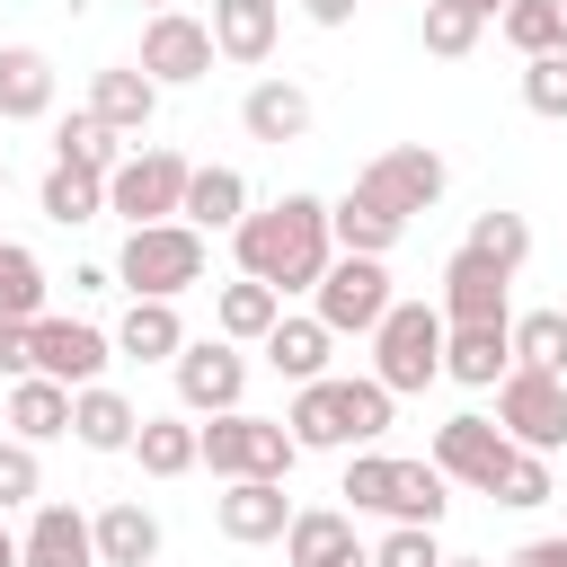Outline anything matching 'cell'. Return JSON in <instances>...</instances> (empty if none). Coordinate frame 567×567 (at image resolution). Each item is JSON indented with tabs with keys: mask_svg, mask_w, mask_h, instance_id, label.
Here are the masks:
<instances>
[{
	"mask_svg": "<svg viewBox=\"0 0 567 567\" xmlns=\"http://www.w3.org/2000/svg\"><path fill=\"white\" fill-rule=\"evenodd\" d=\"M53 159L80 168V177H115V133L80 106V115H62V133H53Z\"/></svg>",
	"mask_w": 567,
	"mask_h": 567,
	"instance_id": "33",
	"label": "cell"
},
{
	"mask_svg": "<svg viewBox=\"0 0 567 567\" xmlns=\"http://www.w3.org/2000/svg\"><path fill=\"white\" fill-rule=\"evenodd\" d=\"M151 89H186V80H204L213 71V27L204 18H186V9H159L151 27H142V62H133Z\"/></svg>",
	"mask_w": 567,
	"mask_h": 567,
	"instance_id": "11",
	"label": "cell"
},
{
	"mask_svg": "<svg viewBox=\"0 0 567 567\" xmlns=\"http://www.w3.org/2000/svg\"><path fill=\"white\" fill-rule=\"evenodd\" d=\"M106 354H115V337H97L89 319H35V372H44V381L89 390V381L106 372Z\"/></svg>",
	"mask_w": 567,
	"mask_h": 567,
	"instance_id": "15",
	"label": "cell"
},
{
	"mask_svg": "<svg viewBox=\"0 0 567 567\" xmlns=\"http://www.w3.org/2000/svg\"><path fill=\"white\" fill-rule=\"evenodd\" d=\"M372 567H443V549H434V532H416V523H399L381 549H372Z\"/></svg>",
	"mask_w": 567,
	"mask_h": 567,
	"instance_id": "43",
	"label": "cell"
},
{
	"mask_svg": "<svg viewBox=\"0 0 567 567\" xmlns=\"http://www.w3.org/2000/svg\"><path fill=\"white\" fill-rule=\"evenodd\" d=\"M496 434L549 461V452L567 443V381H558V372H523V363H514V372L496 381Z\"/></svg>",
	"mask_w": 567,
	"mask_h": 567,
	"instance_id": "7",
	"label": "cell"
},
{
	"mask_svg": "<svg viewBox=\"0 0 567 567\" xmlns=\"http://www.w3.org/2000/svg\"><path fill=\"white\" fill-rule=\"evenodd\" d=\"M284 434H292L301 452L372 443V434H390V390H381V381H301V390H292Z\"/></svg>",
	"mask_w": 567,
	"mask_h": 567,
	"instance_id": "2",
	"label": "cell"
},
{
	"mask_svg": "<svg viewBox=\"0 0 567 567\" xmlns=\"http://www.w3.org/2000/svg\"><path fill=\"white\" fill-rule=\"evenodd\" d=\"M487 496H496V505H549V496H558V487H549V461H540V452H523V443H514V461H505V478H496V487H487Z\"/></svg>",
	"mask_w": 567,
	"mask_h": 567,
	"instance_id": "41",
	"label": "cell"
},
{
	"mask_svg": "<svg viewBox=\"0 0 567 567\" xmlns=\"http://www.w3.org/2000/svg\"><path fill=\"white\" fill-rule=\"evenodd\" d=\"M213 523H221V540L257 549V540H284L292 532V496H284V478H230L221 505H213Z\"/></svg>",
	"mask_w": 567,
	"mask_h": 567,
	"instance_id": "16",
	"label": "cell"
},
{
	"mask_svg": "<svg viewBox=\"0 0 567 567\" xmlns=\"http://www.w3.org/2000/svg\"><path fill=\"white\" fill-rule=\"evenodd\" d=\"M0 319H44V266L18 239H0Z\"/></svg>",
	"mask_w": 567,
	"mask_h": 567,
	"instance_id": "36",
	"label": "cell"
},
{
	"mask_svg": "<svg viewBox=\"0 0 567 567\" xmlns=\"http://www.w3.org/2000/svg\"><path fill=\"white\" fill-rule=\"evenodd\" d=\"M44 470H35V443H0V514L9 505H35Z\"/></svg>",
	"mask_w": 567,
	"mask_h": 567,
	"instance_id": "42",
	"label": "cell"
},
{
	"mask_svg": "<svg viewBox=\"0 0 567 567\" xmlns=\"http://www.w3.org/2000/svg\"><path fill=\"white\" fill-rule=\"evenodd\" d=\"M505 44L532 62V53H567L558 44V0H505Z\"/></svg>",
	"mask_w": 567,
	"mask_h": 567,
	"instance_id": "38",
	"label": "cell"
},
{
	"mask_svg": "<svg viewBox=\"0 0 567 567\" xmlns=\"http://www.w3.org/2000/svg\"><path fill=\"white\" fill-rule=\"evenodd\" d=\"M9 425H18V443H53V434H71V390L44 381V372H27V381L9 390Z\"/></svg>",
	"mask_w": 567,
	"mask_h": 567,
	"instance_id": "27",
	"label": "cell"
},
{
	"mask_svg": "<svg viewBox=\"0 0 567 567\" xmlns=\"http://www.w3.org/2000/svg\"><path fill=\"white\" fill-rule=\"evenodd\" d=\"M301 9H310L319 27H346V18H354V0H301Z\"/></svg>",
	"mask_w": 567,
	"mask_h": 567,
	"instance_id": "46",
	"label": "cell"
},
{
	"mask_svg": "<svg viewBox=\"0 0 567 567\" xmlns=\"http://www.w3.org/2000/svg\"><path fill=\"white\" fill-rule=\"evenodd\" d=\"M505 337H514V363L523 372H558L567 381V310H523Z\"/></svg>",
	"mask_w": 567,
	"mask_h": 567,
	"instance_id": "32",
	"label": "cell"
},
{
	"mask_svg": "<svg viewBox=\"0 0 567 567\" xmlns=\"http://www.w3.org/2000/svg\"><path fill=\"white\" fill-rule=\"evenodd\" d=\"M0 567H18V540H9V514H0Z\"/></svg>",
	"mask_w": 567,
	"mask_h": 567,
	"instance_id": "47",
	"label": "cell"
},
{
	"mask_svg": "<svg viewBox=\"0 0 567 567\" xmlns=\"http://www.w3.org/2000/svg\"><path fill=\"white\" fill-rule=\"evenodd\" d=\"M478 9H461V0H425V53H443V62H461L470 44H478Z\"/></svg>",
	"mask_w": 567,
	"mask_h": 567,
	"instance_id": "39",
	"label": "cell"
},
{
	"mask_svg": "<svg viewBox=\"0 0 567 567\" xmlns=\"http://www.w3.org/2000/svg\"><path fill=\"white\" fill-rule=\"evenodd\" d=\"M159 9H177V0H151V18H159Z\"/></svg>",
	"mask_w": 567,
	"mask_h": 567,
	"instance_id": "51",
	"label": "cell"
},
{
	"mask_svg": "<svg viewBox=\"0 0 567 567\" xmlns=\"http://www.w3.org/2000/svg\"><path fill=\"white\" fill-rule=\"evenodd\" d=\"M505 461H514V443L496 434V416H443V425H434V470H443V478H461V487L487 496V487L505 478Z\"/></svg>",
	"mask_w": 567,
	"mask_h": 567,
	"instance_id": "12",
	"label": "cell"
},
{
	"mask_svg": "<svg viewBox=\"0 0 567 567\" xmlns=\"http://www.w3.org/2000/svg\"><path fill=\"white\" fill-rule=\"evenodd\" d=\"M89 540H97V567H151V558H159L151 505H106V514L89 523Z\"/></svg>",
	"mask_w": 567,
	"mask_h": 567,
	"instance_id": "24",
	"label": "cell"
},
{
	"mask_svg": "<svg viewBox=\"0 0 567 567\" xmlns=\"http://www.w3.org/2000/svg\"><path fill=\"white\" fill-rule=\"evenodd\" d=\"M53 106V62L35 44H0V124H35Z\"/></svg>",
	"mask_w": 567,
	"mask_h": 567,
	"instance_id": "23",
	"label": "cell"
},
{
	"mask_svg": "<svg viewBox=\"0 0 567 567\" xmlns=\"http://www.w3.org/2000/svg\"><path fill=\"white\" fill-rule=\"evenodd\" d=\"M443 177H452V168H443L425 142H399V151H381V159L354 177V195H363V204H381L390 221H408V213H425V204L443 195Z\"/></svg>",
	"mask_w": 567,
	"mask_h": 567,
	"instance_id": "10",
	"label": "cell"
},
{
	"mask_svg": "<svg viewBox=\"0 0 567 567\" xmlns=\"http://www.w3.org/2000/svg\"><path fill=\"white\" fill-rule=\"evenodd\" d=\"M558 44H567V0H558Z\"/></svg>",
	"mask_w": 567,
	"mask_h": 567,
	"instance_id": "49",
	"label": "cell"
},
{
	"mask_svg": "<svg viewBox=\"0 0 567 567\" xmlns=\"http://www.w3.org/2000/svg\"><path fill=\"white\" fill-rule=\"evenodd\" d=\"M443 372V310L425 301H390L381 328H372V381L399 399V390H425Z\"/></svg>",
	"mask_w": 567,
	"mask_h": 567,
	"instance_id": "4",
	"label": "cell"
},
{
	"mask_svg": "<svg viewBox=\"0 0 567 567\" xmlns=\"http://www.w3.org/2000/svg\"><path fill=\"white\" fill-rule=\"evenodd\" d=\"M133 452H142L151 478H186V470H195V425H186V416H142Z\"/></svg>",
	"mask_w": 567,
	"mask_h": 567,
	"instance_id": "34",
	"label": "cell"
},
{
	"mask_svg": "<svg viewBox=\"0 0 567 567\" xmlns=\"http://www.w3.org/2000/svg\"><path fill=\"white\" fill-rule=\"evenodd\" d=\"M0 186H9V168H0Z\"/></svg>",
	"mask_w": 567,
	"mask_h": 567,
	"instance_id": "52",
	"label": "cell"
},
{
	"mask_svg": "<svg viewBox=\"0 0 567 567\" xmlns=\"http://www.w3.org/2000/svg\"><path fill=\"white\" fill-rule=\"evenodd\" d=\"M213 53L266 62L275 53V0H213Z\"/></svg>",
	"mask_w": 567,
	"mask_h": 567,
	"instance_id": "25",
	"label": "cell"
},
{
	"mask_svg": "<svg viewBox=\"0 0 567 567\" xmlns=\"http://www.w3.org/2000/svg\"><path fill=\"white\" fill-rule=\"evenodd\" d=\"M505 284H514L505 266L452 248V266H443V328H505Z\"/></svg>",
	"mask_w": 567,
	"mask_h": 567,
	"instance_id": "14",
	"label": "cell"
},
{
	"mask_svg": "<svg viewBox=\"0 0 567 567\" xmlns=\"http://www.w3.org/2000/svg\"><path fill=\"white\" fill-rule=\"evenodd\" d=\"M248 390V363L230 354V337H204V346H177V399L195 416H230Z\"/></svg>",
	"mask_w": 567,
	"mask_h": 567,
	"instance_id": "13",
	"label": "cell"
},
{
	"mask_svg": "<svg viewBox=\"0 0 567 567\" xmlns=\"http://www.w3.org/2000/svg\"><path fill=\"white\" fill-rule=\"evenodd\" d=\"M443 567H487V558H443Z\"/></svg>",
	"mask_w": 567,
	"mask_h": 567,
	"instance_id": "50",
	"label": "cell"
},
{
	"mask_svg": "<svg viewBox=\"0 0 567 567\" xmlns=\"http://www.w3.org/2000/svg\"><path fill=\"white\" fill-rule=\"evenodd\" d=\"M213 319H221V337H230V346H239V337H257V346H266V328L284 319V292H266V284H248V275H239V284H221Z\"/></svg>",
	"mask_w": 567,
	"mask_h": 567,
	"instance_id": "31",
	"label": "cell"
},
{
	"mask_svg": "<svg viewBox=\"0 0 567 567\" xmlns=\"http://www.w3.org/2000/svg\"><path fill=\"white\" fill-rule=\"evenodd\" d=\"M337 496H354V514H390V523H416V532L443 523V470L434 461L363 452V461H346V487Z\"/></svg>",
	"mask_w": 567,
	"mask_h": 567,
	"instance_id": "3",
	"label": "cell"
},
{
	"mask_svg": "<svg viewBox=\"0 0 567 567\" xmlns=\"http://www.w3.org/2000/svg\"><path fill=\"white\" fill-rule=\"evenodd\" d=\"M523 106L549 115V124H567V53H532L523 62Z\"/></svg>",
	"mask_w": 567,
	"mask_h": 567,
	"instance_id": "40",
	"label": "cell"
},
{
	"mask_svg": "<svg viewBox=\"0 0 567 567\" xmlns=\"http://www.w3.org/2000/svg\"><path fill=\"white\" fill-rule=\"evenodd\" d=\"M195 461H213V478H284V470L301 461V443H292L275 416L230 408V416L195 425Z\"/></svg>",
	"mask_w": 567,
	"mask_h": 567,
	"instance_id": "5",
	"label": "cell"
},
{
	"mask_svg": "<svg viewBox=\"0 0 567 567\" xmlns=\"http://www.w3.org/2000/svg\"><path fill=\"white\" fill-rule=\"evenodd\" d=\"M71 434H80L89 452H133L142 416H133V399H124V390L89 381V390H71Z\"/></svg>",
	"mask_w": 567,
	"mask_h": 567,
	"instance_id": "18",
	"label": "cell"
},
{
	"mask_svg": "<svg viewBox=\"0 0 567 567\" xmlns=\"http://www.w3.org/2000/svg\"><path fill=\"white\" fill-rule=\"evenodd\" d=\"M284 558H292V567H337V558H354V523H346L337 505H310V514H292Z\"/></svg>",
	"mask_w": 567,
	"mask_h": 567,
	"instance_id": "28",
	"label": "cell"
},
{
	"mask_svg": "<svg viewBox=\"0 0 567 567\" xmlns=\"http://www.w3.org/2000/svg\"><path fill=\"white\" fill-rule=\"evenodd\" d=\"M505 328H514V319H505ZM505 328H443V372L470 381V390L505 381V372H514V337H505Z\"/></svg>",
	"mask_w": 567,
	"mask_h": 567,
	"instance_id": "22",
	"label": "cell"
},
{
	"mask_svg": "<svg viewBox=\"0 0 567 567\" xmlns=\"http://www.w3.org/2000/svg\"><path fill=\"white\" fill-rule=\"evenodd\" d=\"M319 292V328L328 337H372L381 328V310H390V266L381 257H328V275L310 284Z\"/></svg>",
	"mask_w": 567,
	"mask_h": 567,
	"instance_id": "8",
	"label": "cell"
},
{
	"mask_svg": "<svg viewBox=\"0 0 567 567\" xmlns=\"http://www.w3.org/2000/svg\"><path fill=\"white\" fill-rule=\"evenodd\" d=\"M89 115H97L106 133H151V115H159V89H151L133 62H115V71H97V89H89Z\"/></svg>",
	"mask_w": 567,
	"mask_h": 567,
	"instance_id": "19",
	"label": "cell"
},
{
	"mask_svg": "<svg viewBox=\"0 0 567 567\" xmlns=\"http://www.w3.org/2000/svg\"><path fill=\"white\" fill-rule=\"evenodd\" d=\"M0 372H9V381L35 372V319H0Z\"/></svg>",
	"mask_w": 567,
	"mask_h": 567,
	"instance_id": "44",
	"label": "cell"
},
{
	"mask_svg": "<svg viewBox=\"0 0 567 567\" xmlns=\"http://www.w3.org/2000/svg\"><path fill=\"white\" fill-rule=\"evenodd\" d=\"M399 230H408V221H390V213H381V204H363V195L328 204V239H337L346 257H390V248H399Z\"/></svg>",
	"mask_w": 567,
	"mask_h": 567,
	"instance_id": "29",
	"label": "cell"
},
{
	"mask_svg": "<svg viewBox=\"0 0 567 567\" xmlns=\"http://www.w3.org/2000/svg\"><path fill=\"white\" fill-rule=\"evenodd\" d=\"M337 567H372V549H354V558H337Z\"/></svg>",
	"mask_w": 567,
	"mask_h": 567,
	"instance_id": "48",
	"label": "cell"
},
{
	"mask_svg": "<svg viewBox=\"0 0 567 567\" xmlns=\"http://www.w3.org/2000/svg\"><path fill=\"white\" fill-rule=\"evenodd\" d=\"M177 221H186V230H239V221H248V177H239V168H195Z\"/></svg>",
	"mask_w": 567,
	"mask_h": 567,
	"instance_id": "21",
	"label": "cell"
},
{
	"mask_svg": "<svg viewBox=\"0 0 567 567\" xmlns=\"http://www.w3.org/2000/svg\"><path fill=\"white\" fill-rule=\"evenodd\" d=\"M328 346H337V337H328L319 319H275V328H266V363H275L284 381H328Z\"/></svg>",
	"mask_w": 567,
	"mask_h": 567,
	"instance_id": "26",
	"label": "cell"
},
{
	"mask_svg": "<svg viewBox=\"0 0 567 567\" xmlns=\"http://www.w3.org/2000/svg\"><path fill=\"white\" fill-rule=\"evenodd\" d=\"M35 204H44V221H62V230H71V221H97V213H106V177H80V168L53 159V177H44Z\"/></svg>",
	"mask_w": 567,
	"mask_h": 567,
	"instance_id": "35",
	"label": "cell"
},
{
	"mask_svg": "<svg viewBox=\"0 0 567 567\" xmlns=\"http://www.w3.org/2000/svg\"><path fill=\"white\" fill-rule=\"evenodd\" d=\"M186 159L177 151H133V159H115V177H106V213H124L133 230H151V221H168L177 204H186Z\"/></svg>",
	"mask_w": 567,
	"mask_h": 567,
	"instance_id": "9",
	"label": "cell"
},
{
	"mask_svg": "<svg viewBox=\"0 0 567 567\" xmlns=\"http://www.w3.org/2000/svg\"><path fill=\"white\" fill-rule=\"evenodd\" d=\"M239 124H248V142H301L310 133V97L292 89V80H257L248 97H239Z\"/></svg>",
	"mask_w": 567,
	"mask_h": 567,
	"instance_id": "20",
	"label": "cell"
},
{
	"mask_svg": "<svg viewBox=\"0 0 567 567\" xmlns=\"http://www.w3.org/2000/svg\"><path fill=\"white\" fill-rule=\"evenodd\" d=\"M115 346H124L133 363H177L186 328H177V310H168V301H133V310H124V328H115Z\"/></svg>",
	"mask_w": 567,
	"mask_h": 567,
	"instance_id": "30",
	"label": "cell"
},
{
	"mask_svg": "<svg viewBox=\"0 0 567 567\" xmlns=\"http://www.w3.org/2000/svg\"><path fill=\"white\" fill-rule=\"evenodd\" d=\"M230 239H239V275L266 284V292H310V284L328 275V248H337L319 195H275V204L248 213Z\"/></svg>",
	"mask_w": 567,
	"mask_h": 567,
	"instance_id": "1",
	"label": "cell"
},
{
	"mask_svg": "<svg viewBox=\"0 0 567 567\" xmlns=\"http://www.w3.org/2000/svg\"><path fill=\"white\" fill-rule=\"evenodd\" d=\"M115 275L133 284V301H177L186 284H204V230H186V221H151V230L124 239Z\"/></svg>",
	"mask_w": 567,
	"mask_h": 567,
	"instance_id": "6",
	"label": "cell"
},
{
	"mask_svg": "<svg viewBox=\"0 0 567 567\" xmlns=\"http://www.w3.org/2000/svg\"><path fill=\"white\" fill-rule=\"evenodd\" d=\"M461 248H470V257H487V266H505V275H514V266H523V257H532V221H523V213H478V221H470V239H461Z\"/></svg>",
	"mask_w": 567,
	"mask_h": 567,
	"instance_id": "37",
	"label": "cell"
},
{
	"mask_svg": "<svg viewBox=\"0 0 567 567\" xmlns=\"http://www.w3.org/2000/svg\"><path fill=\"white\" fill-rule=\"evenodd\" d=\"M505 567H567V532H549V540H523Z\"/></svg>",
	"mask_w": 567,
	"mask_h": 567,
	"instance_id": "45",
	"label": "cell"
},
{
	"mask_svg": "<svg viewBox=\"0 0 567 567\" xmlns=\"http://www.w3.org/2000/svg\"><path fill=\"white\" fill-rule=\"evenodd\" d=\"M18 567H97L89 514H80V505H35V523H27V540H18Z\"/></svg>",
	"mask_w": 567,
	"mask_h": 567,
	"instance_id": "17",
	"label": "cell"
}]
</instances>
